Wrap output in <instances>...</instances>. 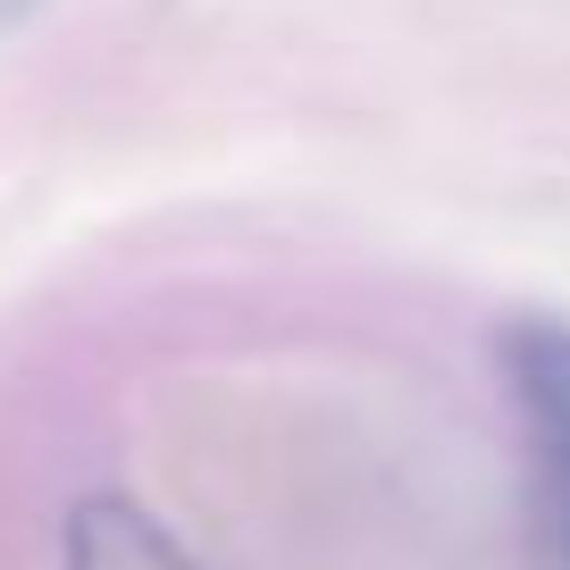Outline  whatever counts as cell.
I'll list each match as a JSON object with an SVG mask.
<instances>
[{"label":"cell","instance_id":"6da1fadb","mask_svg":"<svg viewBox=\"0 0 570 570\" xmlns=\"http://www.w3.org/2000/svg\"><path fill=\"white\" fill-rule=\"evenodd\" d=\"M503 377L537 445V529L553 570H570V320L503 327Z\"/></svg>","mask_w":570,"mask_h":570},{"label":"cell","instance_id":"7a4b0ae2","mask_svg":"<svg viewBox=\"0 0 570 570\" xmlns=\"http://www.w3.org/2000/svg\"><path fill=\"white\" fill-rule=\"evenodd\" d=\"M59 570H202L135 495H85L59 529Z\"/></svg>","mask_w":570,"mask_h":570},{"label":"cell","instance_id":"3957f363","mask_svg":"<svg viewBox=\"0 0 570 570\" xmlns=\"http://www.w3.org/2000/svg\"><path fill=\"white\" fill-rule=\"evenodd\" d=\"M26 9H42V0H0V26H18Z\"/></svg>","mask_w":570,"mask_h":570}]
</instances>
